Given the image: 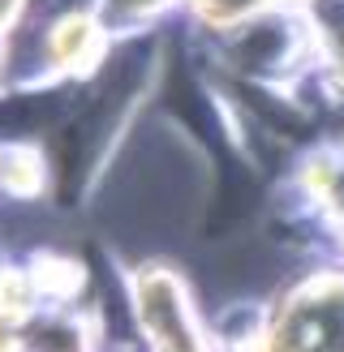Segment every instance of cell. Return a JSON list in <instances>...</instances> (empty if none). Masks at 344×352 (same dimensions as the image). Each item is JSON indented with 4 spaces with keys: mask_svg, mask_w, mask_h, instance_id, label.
<instances>
[{
    "mask_svg": "<svg viewBox=\"0 0 344 352\" xmlns=\"http://www.w3.org/2000/svg\"><path fill=\"white\" fill-rule=\"evenodd\" d=\"M17 348H22V340H17L13 322H0V352H17Z\"/></svg>",
    "mask_w": 344,
    "mask_h": 352,
    "instance_id": "obj_7",
    "label": "cell"
},
{
    "mask_svg": "<svg viewBox=\"0 0 344 352\" xmlns=\"http://www.w3.org/2000/svg\"><path fill=\"white\" fill-rule=\"evenodd\" d=\"M120 5H125V9H151L155 0H120Z\"/></svg>",
    "mask_w": 344,
    "mask_h": 352,
    "instance_id": "obj_9",
    "label": "cell"
},
{
    "mask_svg": "<svg viewBox=\"0 0 344 352\" xmlns=\"http://www.w3.org/2000/svg\"><path fill=\"white\" fill-rule=\"evenodd\" d=\"M0 181H5L9 193H17V198H30L34 189H39L43 181V164H39V155L26 151V146H13L0 155Z\"/></svg>",
    "mask_w": 344,
    "mask_h": 352,
    "instance_id": "obj_4",
    "label": "cell"
},
{
    "mask_svg": "<svg viewBox=\"0 0 344 352\" xmlns=\"http://www.w3.org/2000/svg\"><path fill=\"white\" fill-rule=\"evenodd\" d=\"M99 34L91 26V17H65V22L52 30V56L61 65H82L86 56H95Z\"/></svg>",
    "mask_w": 344,
    "mask_h": 352,
    "instance_id": "obj_3",
    "label": "cell"
},
{
    "mask_svg": "<svg viewBox=\"0 0 344 352\" xmlns=\"http://www.w3.org/2000/svg\"><path fill=\"white\" fill-rule=\"evenodd\" d=\"M275 352H344V284H319L288 305Z\"/></svg>",
    "mask_w": 344,
    "mask_h": 352,
    "instance_id": "obj_2",
    "label": "cell"
},
{
    "mask_svg": "<svg viewBox=\"0 0 344 352\" xmlns=\"http://www.w3.org/2000/svg\"><path fill=\"white\" fill-rule=\"evenodd\" d=\"M133 301H138V318H142V331L155 344V352H202V340L194 331L177 275H168L160 267L142 271L133 284Z\"/></svg>",
    "mask_w": 344,
    "mask_h": 352,
    "instance_id": "obj_1",
    "label": "cell"
},
{
    "mask_svg": "<svg viewBox=\"0 0 344 352\" xmlns=\"http://www.w3.org/2000/svg\"><path fill=\"white\" fill-rule=\"evenodd\" d=\"M30 305H34V284H30L26 275H17V271L0 275V322L26 318Z\"/></svg>",
    "mask_w": 344,
    "mask_h": 352,
    "instance_id": "obj_5",
    "label": "cell"
},
{
    "mask_svg": "<svg viewBox=\"0 0 344 352\" xmlns=\"http://www.w3.org/2000/svg\"><path fill=\"white\" fill-rule=\"evenodd\" d=\"M17 9H22V0H0V26H9L17 17Z\"/></svg>",
    "mask_w": 344,
    "mask_h": 352,
    "instance_id": "obj_8",
    "label": "cell"
},
{
    "mask_svg": "<svg viewBox=\"0 0 344 352\" xmlns=\"http://www.w3.org/2000/svg\"><path fill=\"white\" fill-rule=\"evenodd\" d=\"M198 13L215 26H228V22H241L250 9H258V0H194Z\"/></svg>",
    "mask_w": 344,
    "mask_h": 352,
    "instance_id": "obj_6",
    "label": "cell"
}]
</instances>
